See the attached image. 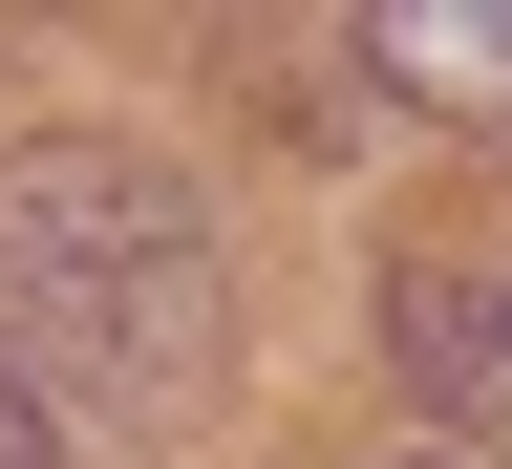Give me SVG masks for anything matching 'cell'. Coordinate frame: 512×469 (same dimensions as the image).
Listing matches in <instances>:
<instances>
[{"mask_svg":"<svg viewBox=\"0 0 512 469\" xmlns=\"http://www.w3.org/2000/svg\"><path fill=\"white\" fill-rule=\"evenodd\" d=\"M406 469H448V448H406Z\"/></svg>","mask_w":512,"mask_h":469,"instance_id":"5","label":"cell"},{"mask_svg":"<svg viewBox=\"0 0 512 469\" xmlns=\"http://www.w3.org/2000/svg\"><path fill=\"white\" fill-rule=\"evenodd\" d=\"M235 342V278H214V214H192L171 150H107V128H22L0 150V363H64V384H214Z\"/></svg>","mask_w":512,"mask_h":469,"instance_id":"1","label":"cell"},{"mask_svg":"<svg viewBox=\"0 0 512 469\" xmlns=\"http://www.w3.org/2000/svg\"><path fill=\"white\" fill-rule=\"evenodd\" d=\"M491 427H512V320H491Z\"/></svg>","mask_w":512,"mask_h":469,"instance_id":"4","label":"cell"},{"mask_svg":"<svg viewBox=\"0 0 512 469\" xmlns=\"http://www.w3.org/2000/svg\"><path fill=\"white\" fill-rule=\"evenodd\" d=\"M0 469H64V427H43V384L0 363Z\"/></svg>","mask_w":512,"mask_h":469,"instance_id":"3","label":"cell"},{"mask_svg":"<svg viewBox=\"0 0 512 469\" xmlns=\"http://www.w3.org/2000/svg\"><path fill=\"white\" fill-rule=\"evenodd\" d=\"M363 86H406L448 128H512V0H384V22H363Z\"/></svg>","mask_w":512,"mask_h":469,"instance_id":"2","label":"cell"}]
</instances>
